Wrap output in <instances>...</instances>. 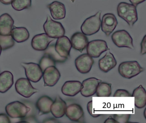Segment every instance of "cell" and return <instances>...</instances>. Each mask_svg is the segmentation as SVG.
Returning a JSON list of instances; mask_svg holds the SVG:
<instances>
[{
	"mask_svg": "<svg viewBox=\"0 0 146 123\" xmlns=\"http://www.w3.org/2000/svg\"><path fill=\"white\" fill-rule=\"evenodd\" d=\"M113 96L114 97H131V95L130 93L126 90L123 89H119L117 90L115 93L113 94Z\"/></svg>",
	"mask_w": 146,
	"mask_h": 123,
	"instance_id": "cell-33",
	"label": "cell"
},
{
	"mask_svg": "<svg viewBox=\"0 0 146 123\" xmlns=\"http://www.w3.org/2000/svg\"><path fill=\"white\" fill-rule=\"evenodd\" d=\"M16 91L19 95L26 98L31 97L39 90L33 87L30 80L25 78L19 79L15 83Z\"/></svg>",
	"mask_w": 146,
	"mask_h": 123,
	"instance_id": "cell-8",
	"label": "cell"
},
{
	"mask_svg": "<svg viewBox=\"0 0 146 123\" xmlns=\"http://www.w3.org/2000/svg\"><path fill=\"white\" fill-rule=\"evenodd\" d=\"M72 47L82 53L87 48L89 41L86 35L82 32H76L74 33L71 37Z\"/></svg>",
	"mask_w": 146,
	"mask_h": 123,
	"instance_id": "cell-17",
	"label": "cell"
},
{
	"mask_svg": "<svg viewBox=\"0 0 146 123\" xmlns=\"http://www.w3.org/2000/svg\"><path fill=\"white\" fill-rule=\"evenodd\" d=\"M111 39L113 43L119 48L134 49L133 39L129 33L125 30L116 31L112 35Z\"/></svg>",
	"mask_w": 146,
	"mask_h": 123,
	"instance_id": "cell-6",
	"label": "cell"
},
{
	"mask_svg": "<svg viewBox=\"0 0 146 123\" xmlns=\"http://www.w3.org/2000/svg\"><path fill=\"white\" fill-rule=\"evenodd\" d=\"M45 33L52 38H58L64 36L65 30L60 22L52 19L49 15L43 24Z\"/></svg>",
	"mask_w": 146,
	"mask_h": 123,
	"instance_id": "cell-4",
	"label": "cell"
},
{
	"mask_svg": "<svg viewBox=\"0 0 146 123\" xmlns=\"http://www.w3.org/2000/svg\"><path fill=\"white\" fill-rule=\"evenodd\" d=\"M65 114L71 121L82 122L84 120L83 109L80 105L77 103H73L67 106Z\"/></svg>",
	"mask_w": 146,
	"mask_h": 123,
	"instance_id": "cell-16",
	"label": "cell"
},
{
	"mask_svg": "<svg viewBox=\"0 0 146 123\" xmlns=\"http://www.w3.org/2000/svg\"><path fill=\"white\" fill-rule=\"evenodd\" d=\"M94 63V60L88 54H84L78 56L75 61L77 70L82 74L88 73Z\"/></svg>",
	"mask_w": 146,
	"mask_h": 123,
	"instance_id": "cell-10",
	"label": "cell"
},
{
	"mask_svg": "<svg viewBox=\"0 0 146 123\" xmlns=\"http://www.w3.org/2000/svg\"><path fill=\"white\" fill-rule=\"evenodd\" d=\"M71 48V43L68 37L64 36L58 38L55 44V49L60 56L69 58Z\"/></svg>",
	"mask_w": 146,
	"mask_h": 123,
	"instance_id": "cell-14",
	"label": "cell"
},
{
	"mask_svg": "<svg viewBox=\"0 0 146 123\" xmlns=\"http://www.w3.org/2000/svg\"><path fill=\"white\" fill-rule=\"evenodd\" d=\"M1 50H1V47L0 46V56H1Z\"/></svg>",
	"mask_w": 146,
	"mask_h": 123,
	"instance_id": "cell-42",
	"label": "cell"
},
{
	"mask_svg": "<svg viewBox=\"0 0 146 123\" xmlns=\"http://www.w3.org/2000/svg\"><path fill=\"white\" fill-rule=\"evenodd\" d=\"M11 120L9 117L5 114H0V123H10Z\"/></svg>",
	"mask_w": 146,
	"mask_h": 123,
	"instance_id": "cell-36",
	"label": "cell"
},
{
	"mask_svg": "<svg viewBox=\"0 0 146 123\" xmlns=\"http://www.w3.org/2000/svg\"><path fill=\"white\" fill-rule=\"evenodd\" d=\"M112 117L117 123H125L129 122L131 117L130 114H113Z\"/></svg>",
	"mask_w": 146,
	"mask_h": 123,
	"instance_id": "cell-32",
	"label": "cell"
},
{
	"mask_svg": "<svg viewBox=\"0 0 146 123\" xmlns=\"http://www.w3.org/2000/svg\"><path fill=\"white\" fill-rule=\"evenodd\" d=\"M39 65L43 71L48 67L55 66V62L48 55L45 54L40 60Z\"/></svg>",
	"mask_w": 146,
	"mask_h": 123,
	"instance_id": "cell-31",
	"label": "cell"
},
{
	"mask_svg": "<svg viewBox=\"0 0 146 123\" xmlns=\"http://www.w3.org/2000/svg\"><path fill=\"white\" fill-rule=\"evenodd\" d=\"M101 11L97 12L95 15L86 19L81 26L82 32L87 36H91L97 33L101 27Z\"/></svg>",
	"mask_w": 146,
	"mask_h": 123,
	"instance_id": "cell-3",
	"label": "cell"
},
{
	"mask_svg": "<svg viewBox=\"0 0 146 123\" xmlns=\"http://www.w3.org/2000/svg\"><path fill=\"white\" fill-rule=\"evenodd\" d=\"M53 102V101L49 97L45 95L41 97L36 103V107L39 111V115L50 113Z\"/></svg>",
	"mask_w": 146,
	"mask_h": 123,
	"instance_id": "cell-25",
	"label": "cell"
},
{
	"mask_svg": "<svg viewBox=\"0 0 146 123\" xmlns=\"http://www.w3.org/2000/svg\"><path fill=\"white\" fill-rule=\"evenodd\" d=\"M15 44V41L11 35H4L0 34V46L1 50H6L13 47Z\"/></svg>",
	"mask_w": 146,
	"mask_h": 123,
	"instance_id": "cell-29",
	"label": "cell"
},
{
	"mask_svg": "<svg viewBox=\"0 0 146 123\" xmlns=\"http://www.w3.org/2000/svg\"><path fill=\"white\" fill-rule=\"evenodd\" d=\"M129 1L131 3V4L137 7L138 4L145 1V0H129Z\"/></svg>",
	"mask_w": 146,
	"mask_h": 123,
	"instance_id": "cell-37",
	"label": "cell"
},
{
	"mask_svg": "<svg viewBox=\"0 0 146 123\" xmlns=\"http://www.w3.org/2000/svg\"><path fill=\"white\" fill-rule=\"evenodd\" d=\"M141 55L146 54V35L143 37L141 43Z\"/></svg>",
	"mask_w": 146,
	"mask_h": 123,
	"instance_id": "cell-35",
	"label": "cell"
},
{
	"mask_svg": "<svg viewBox=\"0 0 146 123\" xmlns=\"http://www.w3.org/2000/svg\"><path fill=\"white\" fill-rule=\"evenodd\" d=\"M131 97H135V106L137 108H143L146 106V91L141 85L134 90Z\"/></svg>",
	"mask_w": 146,
	"mask_h": 123,
	"instance_id": "cell-23",
	"label": "cell"
},
{
	"mask_svg": "<svg viewBox=\"0 0 146 123\" xmlns=\"http://www.w3.org/2000/svg\"><path fill=\"white\" fill-rule=\"evenodd\" d=\"M31 3V0H13L11 5L15 10L20 11L30 8Z\"/></svg>",
	"mask_w": 146,
	"mask_h": 123,
	"instance_id": "cell-30",
	"label": "cell"
},
{
	"mask_svg": "<svg viewBox=\"0 0 146 123\" xmlns=\"http://www.w3.org/2000/svg\"><path fill=\"white\" fill-rule=\"evenodd\" d=\"M30 110V108L18 101L9 103L5 107L7 113L13 118H25Z\"/></svg>",
	"mask_w": 146,
	"mask_h": 123,
	"instance_id": "cell-5",
	"label": "cell"
},
{
	"mask_svg": "<svg viewBox=\"0 0 146 123\" xmlns=\"http://www.w3.org/2000/svg\"><path fill=\"white\" fill-rule=\"evenodd\" d=\"M82 83L77 80H70L65 82L61 88V92L66 96L74 97L81 91Z\"/></svg>",
	"mask_w": 146,
	"mask_h": 123,
	"instance_id": "cell-18",
	"label": "cell"
},
{
	"mask_svg": "<svg viewBox=\"0 0 146 123\" xmlns=\"http://www.w3.org/2000/svg\"><path fill=\"white\" fill-rule=\"evenodd\" d=\"M50 10L52 17L55 20L64 19L66 16L65 5L60 2L54 1L47 6Z\"/></svg>",
	"mask_w": 146,
	"mask_h": 123,
	"instance_id": "cell-22",
	"label": "cell"
},
{
	"mask_svg": "<svg viewBox=\"0 0 146 123\" xmlns=\"http://www.w3.org/2000/svg\"><path fill=\"white\" fill-rule=\"evenodd\" d=\"M54 38L48 36L46 33L37 34L33 37L31 41V46L35 50L44 51L47 48L49 44Z\"/></svg>",
	"mask_w": 146,
	"mask_h": 123,
	"instance_id": "cell-13",
	"label": "cell"
},
{
	"mask_svg": "<svg viewBox=\"0 0 146 123\" xmlns=\"http://www.w3.org/2000/svg\"><path fill=\"white\" fill-rule=\"evenodd\" d=\"M67 104L59 95L57 96L51 108V112L56 118H60L65 114Z\"/></svg>",
	"mask_w": 146,
	"mask_h": 123,
	"instance_id": "cell-21",
	"label": "cell"
},
{
	"mask_svg": "<svg viewBox=\"0 0 146 123\" xmlns=\"http://www.w3.org/2000/svg\"><path fill=\"white\" fill-rule=\"evenodd\" d=\"M44 123H58L59 121H58L57 120L53 118H49L48 119L46 120L43 121Z\"/></svg>",
	"mask_w": 146,
	"mask_h": 123,
	"instance_id": "cell-39",
	"label": "cell"
},
{
	"mask_svg": "<svg viewBox=\"0 0 146 123\" xmlns=\"http://www.w3.org/2000/svg\"><path fill=\"white\" fill-rule=\"evenodd\" d=\"M14 24V20L7 13L0 16V34L7 36L11 34Z\"/></svg>",
	"mask_w": 146,
	"mask_h": 123,
	"instance_id": "cell-20",
	"label": "cell"
},
{
	"mask_svg": "<svg viewBox=\"0 0 146 123\" xmlns=\"http://www.w3.org/2000/svg\"><path fill=\"white\" fill-rule=\"evenodd\" d=\"M11 35L14 41L17 42L21 43L25 42L29 39V32L27 28L25 27H13Z\"/></svg>",
	"mask_w": 146,
	"mask_h": 123,
	"instance_id": "cell-26",
	"label": "cell"
},
{
	"mask_svg": "<svg viewBox=\"0 0 146 123\" xmlns=\"http://www.w3.org/2000/svg\"><path fill=\"white\" fill-rule=\"evenodd\" d=\"M45 54L48 55L55 62L59 63H63L66 61L67 59L61 57L56 52L55 49V45L52 44L48 46L47 48L45 50Z\"/></svg>",
	"mask_w": 146,
	"mask_h": 123,
	"instance_id": "cell-28",
	"label": "cell"
},
{
	"mask_svg": "<svg viewBox=\"0 0 146 123\" xmlns=\"http://www.w3.org/2000/svg\"><path fill=\"white\" fill-rule=\"evenodd\" d=\"M118 15L125 20L130 27H132L138 19L136 7L130 3L121 2L117 7Z\"/></svg>",
	"mask_w": 146,
	"mask_h": 123,
	"instance_id": "cell-1",
	"label": "cell"
},
{
	"mask_svg": "<svg viewBox=\"0 0 146 123\" xmlns=\"http://www.w3.org/2000/svg\"><path fill=\"white\" fill-rule=\"evenodd\" d=\"M110 50L106 42L101 39L89 42L87 47V54L92 58H98L102 53Z\"/></svg>",
	"mask_w": 146,
	"mask_h": 123,
	"instance_id": "cell-7",
	"label": "cell"
},
{
	"mask_svg": "<svg viewBox=\"0 0 146 123\" xmlns=\"http://www.w3.org/2000/svg\"><path fill=\"white\" fill-rule=\"evenodd\" d=\"M146 108H145V109H144V112H143V115H144V118H145V119H146Z\"/></svg>",
	"mask_w": 146,
	"mask_h": 123,
	"instance_id": "cell-41",
	"label": "cell"
},
{
	"mask_svg": "<svg viewBox=\"0 0 146 123\" xmlns=\"http://www.w3.org/2000/svg\"><path fill=\"white\" fill-rule=\"evenodd\" d=\"M112 84L111 83L101 82L99 83L97 89L96 94L97 97H108L111 95Z\"/></svg>",
	"mask_w": 146,
	"mask_h": 123,
	"instance_id": "cell-27",
	"label": "cell"
},
{
	"mask_svg": "<svg viewBox=\"0 0 146 123\" xmlns=\"http://www.w3.org/2000/svg\"><path fill=\"white\" fill-rule=\"evenodd\" d=\"M13 0H0V2L5 4V5H9L11 4Z\"/></svg>",
	"mask_w": 146,
	"mask_h": 123,
	"instance_id": "cell-40",
	"label": "cell"
},
{
	"mask_svg": "<svg viewBox=\"0 0 146 123\" xmlns=\"http://www.w3.org/2000/svg\"><path fill=\"white\" fill-rule=\"evenodd\" d=\"M102 80L95 77L87 79L82 83L83 88L80 92L84 97H89L94 95L96 93V89L99 83Z\"/></svg>",
	"mask_w": 146,
	"mask_h": 123,
	"instance_id": "cell-12",
	"label": "cell"
},
{
	"mask_svg": "<svg viewBox=\"0 0 146 123\" xmlns=\"http://www.w3.org/2000/svg\"><path fill=\"white\" fill-rule=\"evenodd\" d=\"M71 1H72V3H74V1H75V0H71Z\"/></svg>",
	"mask_w": 146,
	"mask_h": 123,
	"instance_id": "cell-43",
	"label": "cell"
},
{
	"mask_svg": "<svg viewBox=\"0 0 146 123\" xmlns=\"http://www.w3.org/2000/svg\"><path fill=\"white\" fill-rule=\"evenodd\" d=\"M98 64L101 71L107 73L115 67L117 62L113 54L108 51L102 58L99 60Z\"/></svg>",
	"mask_w": 146,
	"mask_h": 123,
	"instance_id": "cell-19",
	"label": "cell"
},
{
	"mask_svg": "<svg viewBox=\"0 0 146 123\" xmlns=\"http://www.w3.org/2000/svg\"><path fill=\"white\" fill-rule=\"evenodd\" d=\"M144 71L137 61L123 62L119 64L118 68L119 73L123 77L130 79Z\"/></svg>",
	"mask_w": 146,
	"mask_h": 123,
	"instance_id": "cell-2",
	"label": "cell"
},
{
	"mask_svg": "<svg viewBox=\"0 0 146 123\" xmlns=\"http://www.w3.org/2000/svg\"><path fill=\"white\" fill-rule=\"evenodd\" d=\"M44 86L52 87L55 85L59 80L61 75L59 70L55 66L48 67L43 71Z\"/></svg>",
	"mask_w": 146,
	"mask_h": 123,
	"instance_id": "cell-11",
	"label": "cell"
},
{
	"mask_svg": "<svg viewBox=\"0 0 146 123\" xmlns=\"http://www.w3.org/2000/svg\"><path fill=\"white\" fill-rule=\"evenodd\" d=\"M21 65L25 70V75L30 81L37 83L42 77L43 71L38 64L32 62H22Z\"/></svg>",
	"mask_w": 146,
	"mask_h": 123,
	"instance_id": "cell-9",
	"label": "cell"
},
{
	"mask_svg": "<svg viewBox=\"0 0 146 123\" xmlns=\"http://www.w3.org/2000/svg\"><path fill=\"white\" fill-rule=\"evenodd\" d=\"M117 24V20L114 14H106L102 17L101 23L102 30L108 36L115 30Z\"/></svg>",
	"mask_w": 146,
	"mask_h": 123,
	"instance_id": "cell-15",
	"label": "cell"
},
{
	"mask_svg": "<svg viewBox=\"0 0 146 123\" xmlns=\"http://www.w3.org/2000/svg\"><path fill=\"white\" fill-rule=\"evenodd\" d=\"M105 123H117L116 122V120L112 117V116H110L109 118H108L105 121H104Z\"/></svg>",
	"mask_w": 146,
	"mask_h": 123,
	"instance_id": "cell-38",
	"label": "cell"
},
{
	"mask_svg": "<svg viewBox=\"0 0 146 123\" xmlns=\"http://www.w3.org/2000/svg\"><path fill=\"white\" fill-rule=\"evenodd\" d=\"M87 110L89 114L93 118H98L100 116V114H95L93 110V101L89 102L87 104Z\"/></svg>",
	"mask_w": 146,
	"mask_h": 123,
	"instance_id": "cell-34",
	"label": "cell"
},
{
	"mask_svg": "<svg viewBox=\"0 0 146 123\" xmlns=\"http://www.w3.org/2000/svg\"><path fill=\"white\" fill-rule=\"evenodd\" d=\"M13 76L9 71H5L0 74V92L5 93L13 85Z\"/></svg>",
	"mask_w": 146,
	"mask_h": 123,
	"instance_id": "cell-24",
	"label": "cell"
}]
</instances>
